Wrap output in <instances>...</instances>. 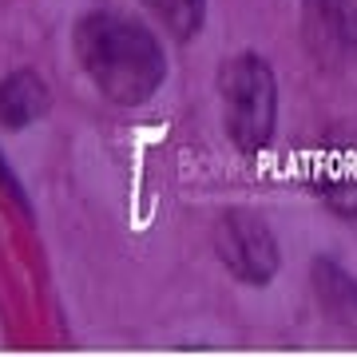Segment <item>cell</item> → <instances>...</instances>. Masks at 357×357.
I'll list each match as a JSON object with an SVG mask.
<instances>
[{
    "label": "cell",
    "instance_id": "5",
    "mask_svg": "<svg viewBox=\"0 0 357 357\" xmlns=\"http://www.w3.org/2000/svg\"><path fill=\"white\" fill-rule=\"evenodd\" d=\"M302 40L321 68H342L357 52L354 0H302Z\"/></svg>",
    "mask_w": 357,
    "mask_h": 357
},
{
    "label": "cell",
    "instance_id": "4",
    "mask_svg": "<svg viewBox=\"0 0 357 357\" xmlns=\"http://www.w3.org/2000/svg\"><path fill=\"white\" fill-rule=\"evenodd\" d=\"M310 191L318 195L326 211L354 222L357 218V135H333L310 155L306 171Z\"/></svg>",
    "mask_w": 357,
    "mask_h": 357
},
{
    "label": "cell",
    "instance_id": "6",
    "mask_svg": "<svg viewBox=\"0 0 357 357\" xmlns=\"http://www.w3.org/2000/svg\"><path fill=\"white\" fill-rule=\"evenodd\" d=\"M310 290L321 318L333 321L342 333L357 337V278L333 258H314L310 266Z\"/></svg>",
    "mask_w": 357,
    "mask_h": 357
},
{
    "label": "cell",
    "instance_id": "7",
    "mask_svg": "<svg viewBox=\"0 0 357 357\" xmlns=\"http://www.w3.org/2000/svg\"><path fill=\"white\" fill-rule=\"evenodd\" d=\"M48 103H52V91L44 84V76H36L32 68H20V72L0 79V123L4 128L13 131L28 128L32 119L48 112Z\"/></svg>",
    "mask_w": 357,
    "mask_h": 357
},
{
    "label": "cell",
    "instance_id": "8",
    "mask_svg": "<svg viewBox=\"0 0 357 357\" xmlns=\"http://www.w3.org/2000/svg\"><path fill=\"white\" fill-rule=\"evenodd\" d=\"M159 20L167 24V32L175 40H191L203 32L206 20V0H143Z\"/></svg>",
    "mask_w": 357,
    "mask_h": 357
},
{
    "label": "cell",
    "instance_id": "2",
    "mask_svg": "<svg viewBox=\"0 0 357 357\" xmlns=\"http://www.w3.org/2000/svg\"><path fill=\"white\" fill-rule=\"evenodd\" d=\"M218 100H222V128L234 151H266L278 128V79L274 68L258 52H238L218 68Z\"/></svg>",
    "mask_w": 357,
    "mask_h": 357
},
{
    "label": "cell",
    "instance_id": "3",
    "mask_svg": "<svg viewBox=\"0 0 357 357\" xmlns=\"http://www.w3.org/2000/svg\"><path fill=\"white\" fill-rule=\"evenodd\" d=\"M211 246H215V258L230 270V278L246 282V286H270L282 266L274 230L255 211H243V206H230L218 215L211 230Z\"/></svg>",
    "mask_w": 357,
    "mask_h": 357
},
{
    "label": "cell",
    "instance_id": "9",
    "mask_svg": "<svg viewBox=\"0 0 357 357\" xmlns=\"http://www.w3.org/2000/svg\"><path fill=\"white\" fill-rule=\"evenodd\" d=\"M0 191H4V195H13L16 206H20V211L28 215V195H24V187L16 183V171H13L8 163H4V155H0Z\"/></svg>",
    "mask_w": 357,
    "mask_h": 357
},
{
    "label": "cell",
    "instance_id": "1",
    "mask_svg": "<svg viewBox=\"0 0 357 357\" xmlns=\"http://www.w3.org/2000/svg\"><path fill=\"white\" fill-rule=\"evenodd\" d=\"M76 56L88 79L119 107H139L163 88L167 56L151 28L119 13H88L76 24Z\"/></svg>",
    "mask_w": 357,
    "mask_h": 357
}]
</instances>
